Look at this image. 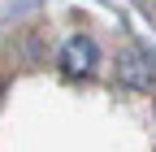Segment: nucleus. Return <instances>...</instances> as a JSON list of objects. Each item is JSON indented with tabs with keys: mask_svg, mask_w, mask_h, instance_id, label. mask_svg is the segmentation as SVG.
<instances>
[{
	"mask_svg": "<svg viewBox=\"0 0 156 152\" xmlns=\"http://www.w3.org/2000/svg\"><path fill=\"white\" fill-rule=\"evenodd\" d=\"M117 83L130 91H152L156 83V56L147 48H126L117 56Z\"/></svg>",
	"mask_w": 156,
	"mask_h": 152,
	"instance_id": "nucleus-1",
	"label": "nucleus"
},
{
	"mask_svg": "<svg viewBox=\"0 0 156 152\" xmlns=\"http://www.w3.org/2000/svg\"><path fill=\"white\" fill-rule=\"evenodd\" d=\"M95 61H100V48H95L91 35H69L65 48H61V70L69 74V78H87V74L95 70Z\"/></svg>",
	"mask_w": 156,
	"mask_h": 152,
	"instance_id": "nucleus-2",
	"label": "nucleus"
}]
</instances>
